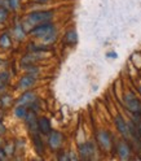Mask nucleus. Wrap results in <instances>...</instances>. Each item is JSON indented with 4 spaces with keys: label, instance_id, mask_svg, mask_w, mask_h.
I'll list each match as a JSON object with an SVG mask.
<instances>
[{
    "label": "nucleus",
    "instance_id": "1",
    "mask_svg": "<svg viewBox=\"0 0 141 161\" xmlns=\"http://www.w3.org/2000/svg\"><path fill=\"white\" fill-rule=\"evenodd\" d=\"M31 35L44 40L45 43H53L56 40V29L55 25H52L51 22H44L36 25L34 29H31Z\"/></svg>",
    "mask_w": 141,
    "mask_h": 161
},
{
    "label": "nucleus",
    "instance_id": "2",
    "mask_svg": "<svg viewBox=\"0 0 141 161\" xmlns=\"http://www.w3.org/2000/svg\"><path fill=\"white\" fill-rule=\"evenodd\" d=\"M53 17L52 11H39V12H33L27 16V24L30 25H40L44 22H49L51 18Z\"/></svg>",
    "mask_w": 141,
    "mask_h": 161
},
{
    "label": "nucleus",
    "instance_id": "3",
    "mask_svg": "<svg viewBox=\"0 0 141 161\" xmlns=\"http://www.w3.org/2000/svg\"><path fill=\"white\" fill-rule=\"evenodd\" d=\"M124 104H126V108L129 110L131 113H133V114L141 113V103H140V100L136 97V95L133 92L129 91V92L126 94Z\"/></svg>",
    "mask_w": 141,
    "mask_h": 161
},
{
    "label": "nucleus",
    "instance_id": "4",
    "mask_svg": "<svg viewBox=\"0 0 141 161\" xmlns=\"http://www.w3.org/2000/svg\"><path fill=\"white\" fill-rule=\"evenodd\" d=\"M97 142L98 144L101 146V148L109 151L110 147H112V136H110V134L107 131H105V130H101V131L97 133Z\"/></svg>",
    "mask_w": 141,
    "mask_h": 161
},
{
    "label": "nucleus",
    "instance_id": "5",
    "mask_svg": "<svg viewBox=\"0 0 141 161\" xmlns=\"http://www.w3.org/2000/svg\"><path fill=\"white\" fill-rule=\"evenodd\" d=\"M115 126H117V129H118V131L122 134V136L126 138V139H128V136L131 135V134H129V126L127 125V122L124 121V118L120 116V114H118V116L115 117Z\"/></svg>",
    "mask_w": 141,
    "mask_h": 161
},
{
    "label": "nucleus",
    "instance_id": "6",
    "mask_svg": "<svg viewBox=\"0 0 141 161\" xmlns=\"http://www.w3.org/2000/svg\"><path fill=\"white\" fill-rule=\"evenodd\" d=\"M117 152L119 155L120 158H129V155H131V147L129 144L126 142V140H119L117 143Z\"/></svg>",
    "mask_w": 141,
    "mask_h": 161
},
{
    "label": "nucleus",
    "instance_id": "7",
    "mask_svg": "<svg viewBox=\"0 0 141 161\" xmlns=\"http://www.w3.org/2000/svg\"><path fill=\"white\" fill-rule=\"evenodd\" d=\"M48 143L52 149H58L62 144V134L58 131H51L48 138Z\"/></svg>",
    "mask_w": 141,
    "mask_h": 161
},
{
    "label": "nucleus",
    "instance_id": "8",
    "mask_svg": "<svg viewBox=\"0 0 141 161\" xmlns=\"http://www.w3.org/2000/svg\"><path fill=\"white\" fill-rule=\"evenodd\" d=\"M79 153H80V157H82L83 160H87L91 156H92L95 153V147L92 143H84V144H80L79 146Z\"/></svg>",
    "mask_w": 141,
    "mask_h": 161
},
{
    "label": "nucleus",
    "instance_id": "9",
    "mask_svg": "<svg viewBox=\"0 0 141 161\" xmlns=\"http://www.w3.org/2000/svg\"><path fill=\"white\" fill-rule=\"evenodd\" d=\"M38 127H39V133H42V134H49L52 131L51 122L45 117H42L38 119Z\"/></svg>",
    "mask_w": 141,
    "mask_h": 161
},
{
    "label": "nucleus",
    "instance_id": "10",
    "mask_svg": "<svg viewBox=\"0 0 141 161\" xmlns=\"http://www.w3.org/2000/svg\"><path fill=\"white\" fill-rule=\"evenodd\" d=\"M33 103H35V95L33 92H25L18 102L19 105H29V104L33 105Z\"/></svg>",
    "mask_w": 141,
    "mask_h": 161
},
{
    "label": "nucleus",
    "instance_id": "11",
    "mask_svg": "<svg viewBox=\"0 0 141 161\" xmlns=\"http://www.w3.org/2000/svg\"><path fill=\"white\" fill-rule=\"evenodd\" d=\"M78 42V34L75 30H70V31L66 33L65 35V43L69 46H74Z\"/></svg>",
    "mask_w": 141,
    "mask_h": 161
},
{
    "label": "nucleus",
    "instance_id": "12",
    "mask_svg": "<svg viewBox=\"0 0 141 161\" xmlns=\"http://www.w3.org/2000/svg\"><path fill=\"white\" fill-rule=\"evenodd\" d=\"M33 139H34V147L36 149V152L39 155L44 153V146H43V142H42V139H40L39 134H33Z\"/></svg>",
    "mask_w": 141,
    "mask_h": 161
},
{
    "label": "nucleus",
    "instance_id": "13",
    "mask_svg": "<svg viewBox=\"0 0 141 161\" xmlns=\"http://www.w3.org/2000/svg\"><path fill=\"white\" fill-rule=\"evenodd\" d=\"M35 83V78L34 77H24L19 80V87L22 88H29L30 86H33Z\"/></svg>",
    "mask_w": 141,
    "mask_h": 161
},
{
    "label": "nucleus",
    "instance_id": "14",
    "mask_svg": "<svg viewBox=\"0 0 141 161\" xmlns=\"http://www.w3.org/2000/svg\"><path fill=\"white\" fill-rule=\"evenodd\" d=\"M16 116L19 117V118H26L27 116V109H26V105H19L16 108Z\"/></svg>",
    "mask_w": 141,
    "mask_h": 161
},
{
    "label": "nucleus",
    "instance_id": "15",
    "mask_svg": "<svg viewBox=\"0 0 141 161\" xmlns=\"http://www.w3.org/2000/svg\"><path fill=\"white\" fill-rule=\"evenodd\" d=\"M0 46L3 48H9L11 47V38H9L8 34H3L0 36Z\"/></svg>",
    "mask_w": 141,
    "mask_h": 161
},
{
    "label": "nucleus",
    "instance_id": "16",
    "mask_svg": "<svg viewBox=\"0 0 141 161\" xmlns=\"http://www.w3.org/2000/svg\"><path fill=\"white\" fill-rule=\"evenodd\" d=\"M8 17V11L5 8H2L0 7V22H4Z\"/></svg>",
    "mask_w": 141,
    "mask_h": 161
},
{
    "label": "nucleus",
    "instance_id": "17",
    "mask_svg": "<svg viewBox=\"0 0 141 161\" xmlns=\"http://www.w3.org/2000/svg\"><path fill=\"white\" fill-rule=\"evenodd\" d=\"M14 33H16V35H17V39L24 38V30H22V27H21V26H16Z\"/></svg>",
    "mask_w": 141,
    "mask_h": 161
},
{
    "label": "nucleus",
    "instance_id": "18",
    "mask_svg": "<svg viewBox=\"0 0 141 161\" xmlns=\"http://www.w3.org/2000/svg\"><path fill=\"white\" fill-rule=\"evenodd\" d=\"M9 2V7L12 9H17L19 7V0H8Z\"/></svg>",
    "mask_w": 141,
    "mask_h": 161
},
{
    "label": "nucleus",
    "instance_id": "19",
    "mask_svg": "<svg viewBox=\"0 0 141 161\" xmlns=\"http://www.w3.org/2000/svg\"><path fill=\"white\" fill-rule=\"evenodd\" d=\"M4 133H5V126L0 122V135H3Z\"/></svg>",
    "mask_w": 141,
    "mask_h": 161
},
{
    "label": "nucleus",
    "instance_id": "20",
    "mask_svg": "<svg viewBox=\"0 0 141 161\" xmlns=\"http://www.w3.org/2000/svg\"><path fill=\"white\" fill-rule=\"evenodd\" d=\"M106 56H107V57H113V58H115V57H117L118 55H117L115 52H109V53H107Z\"/></svg>",
    "mask_w": 141,
    "mask_h": 161
},
{
    "label": "nucleus",
    "instance_id": "21",
    "mask_svg": "<svg viewBox=\"0 0 141 161\" xmlns=\"http://www.w3.org/2000/svg\"><path fill=\"white\" fill-rule=\"evenodd\" d=\"M138 129H140V134H141V124L138 125Z\"/></svg>",
    "mask_w": 141,
    "mask_h": 161
},
{
    "label": "nucleus",
    "instance_id": "22",
    "mask_svg": "<svg viewBox=\"0 0 141 161\" xmlns=\"http://www.w3.org/2000/svg\"><path fill=\"white\" fill-rule=\"evenodd\" d=\"M38 2H48V0H38Z\"/></svg>",
    "mask_w": 141,
    "mask_h": 161
},
{
    "label": "nucleus",
    "instance_id": "23",
    "mask_svg": "<svg viewBox=\"0 0 141 161\" xmlns=\"http://www.w3.org/2000/svg\"><path fill=\"white\" fill-rule=\"evenodd\" d=\"M0 7H2V0H0Z\"/></svg>",
    "mask_w": 141,
    "mask_h": 161
}]
</instances>
